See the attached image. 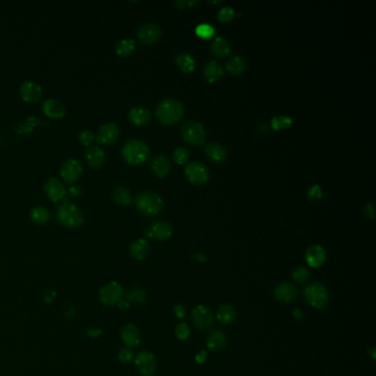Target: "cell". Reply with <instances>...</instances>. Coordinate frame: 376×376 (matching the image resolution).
<instances>
[{"label": "cell", "mask_w": 376, "mask_h": 376, "mask_svg": "<svg viewBox=\"0 0 376 376\" xmlns=\"http://www.w3.org/2000/svg\"><path fill=\"white\" fill-rule=\"evenodd\" d=\"M183 113V105L178 100L174 98L162 101L156 110L158 120L164 125H171L179 122L182 118Z\"/></svg>", "instance_id": "1"}, {"label": "cell", "mask_w": 376, "mask_h": 376, "mask_svg": "<svg viewBox=\"0 0 376 376\" xmlns=\"http://www.w3.org/2000/svg\"><path fill=\"white\" fill-rule=\"evenodd\" d=\"M58 223L68 228H76L83 224V214L76 205L72 204L66 199L58 206L56 211Z\"/></svg>", "instance_id": "2"}, {"label": "cell", "mask_w": 376, "mask_h": 376, "mask_svg": "<svg viewBox=\"0 0 376 376\" xmlns=\"http://www.w3.org/2000/svg\"><path fill=\"white\" fill-rule=\"evenodd\" d=\"M122 154L125 161L130 165H140L149 156V147L143 140L132 139L124 145Z\"/></svg>", "instance_id": "3"}, {"label": "cell", "mask_w": 376, "mask_h": 376, "mask_svg": "<svg viewBox=\"0 0 376 376\" xmlns=\"http://www.w3.org/2000/svg\"><path fill=\"white\" fill-rule=\"evenodd\" d=\"M136 206L145 215H157L164 208V200L158 193L147 191L137 196Z\"/></svg>", "instance_id": "4"}, {"label": "cell", "mask_w": 376, "mask_h": 376, "mask_svg": "<svg viewBox=\"0 0 376 376\" xmlns=\"http://www.w3.org/2000/svg\"><path fill=\"white\" fill-rule=\"evenodd\" d=\"M304 297L309 306L315 309H323L330 300L328 289L320 283H312L304 290Z\"/></svg>", "instance_id": "5"}, {"label": "cell", "mask_w": 376, "mask_h": 376, "mask_svg": "<svg viewBox=\"0 0 376 376\" xmlns=\"http://www.w3.org/2000/svg\"><path fill=\"white\" fill-rule=\"evenodd\" d=\"M181 136L190 145L199 146L202 145L205 142V130L202 126V124L197 122H188L181 128Z\"/></svg>", "instance_id": "6"}, {"label": "cell", "mask_w": 376, "mask_h": 376, "mask_svg": "<svg viewBox=\"0 0 376 376\" xmlns=\"http://www.w3.org/2000/svg\"><path fill=\"white\" fill-rule=\"evenodd\" d=\"M124 297L123 287L116 282H112L104 287H102L100 290V298L103 304L108 307H113L118 304Z\"/></svg>", "instance_id": "7"}, {"label": "cell", "mask_w": 376, "mask_h": 376, "mask_svg": "<svg viewBox=\"0 0 376 376\" xmlns=\"http://www.w3.org/2000/svg\"><path fill=\"white\" fill-rule=\"evenodd\" d=\"M138 372L143 376H153L157 371V362L150 352H140L135 359Z\"/></svg>", "instance_id": "8"}, {"label": "cell", "mask_w": 376, "mask_h": 376, "mask_svg": "<svg viewBox=\"0 0 376 376\" xmlns=\"http://www.w3.org/2000/svg\"><path fill=\"white\" fill-rule=\"evenodd\" d=\"M82 171L83 169L81 162L75 158H70L63 162L60 174L66 183H73L78 179V176L82 173Z\"/></svg>", "instance_id": "9"}, {"label": "cell", "mask_w": 376, "mask_h": 376, "mask_svg": "<svg viewBox=\"0 0 376 376\" xmlns=\"http://www.w3.org/2000/svg\"><path fill=\"white\" fill-rule=\"evenodd\" d=\"M186 175L190 182L202 184L209 180V172L206 167L201 162H191L186 168Z\"/></svg>", "instance_id": "10"}, {"label": "cell", "mask_w": 376, "mask_h": 376, "mask_svg": "<svg viewBox=\"0 0 376 376\" xmlns=\"http://www.w3.org/2000/svg\"><path fill=\"white\" fill-rule=\"evenodd\" d=\"M192 320L196 328L201 330L209 329L213 324L212 311L208 307L199 305L192 310Z\"/></svg>", "instance_id": "11"}, {"label": "cell", "mask_w": 376, "mask_h": 376, "mask_svg": "<svg viewBox=\"0 0 376 376\" xmlns=\"http://www.w3.org/2000/svg\"><path fill=\"white\" fill-rule=\"evenodd\" d=\"M120 136V127L115 123L103 124L97 132V142L102 145H112Z\"/></svg>", "instance_id": "12"}, {"label": "cell", "mask_w": 376, "mask_h": 376, "mask_svg": "<svg viewBox=\"0 0 376 376\" xmlns=\"http://www.w3.org/2000/svg\"><path fill=\"white\" fill-rule=\"evenodd\" d=\"M173 228L172 226L165 221H160V222L152 223L146 231V235L149 239L164 241L169 239L172 235Z\"/></svg>", "instance_id": "13"}, {"label": "cell", "mask_w": 376, "mask_h": 376, "mask_svg": "<svg viewBox=\"0 0 376 376\" xmlns=\"http://www.w3.org/2000/svg\"><path fill=\"white\" fill-rule=\"evenodd\" d=\"M19 91L21 98L27 103L38 102L42 95L41 86L38 83L33 82V81H25V82L20 85Z\"/></svg>", "instance_id": "14"}, {"label": "cell", "mask_w": 376, "mask_h": 376, "mask_svg": "<svg viewBox=\"0 0 376 376\" xmlns=\"http://www.w3.org/2000/svg\"><path fill=\"white\" fill-rule=\"evenodd\" d=\"M274 296L282 304H290L297 298V288L290 283H282L276 286Z\"/></svg>", "instance_id": "15"}, {"label": "cell", "mask_w": 376, "mask_h": 376, "mask_svg": "<svg viewBox=\"0 0 376 376\" xmlns=\"http://www.w3.org/2000/svg\"><path fill=\"white\" fill-rule=\"evenodd\" d=\"M327 260V253L320 245H312L307 249L306 261L308 265L312 268H319Z\"/></svg>", "instance_id": "16"}, {"label": "cell", "mask_w": 376, "mask_h": 376, "mask_svg": "<svg viewBox=\"0 0 376 376\" xmlns=\"http://www.w3.org/2000/svg\"><path fill=\"white\" fill-rule=\"evenodd\" d=\"M138 39L145 44L156 43L161 36V30L158 26L153 24H146L139 28Z\"/></svg>", "instance_id": "17"}, {"label": "cell", "mask_w": 376, "mask_h": 376, "mask_svg": "<svg viewBox=\"0 0 376 376\" xmlns=\"http://www.w3.org/2000/svg\"><path fill=\"white\" fill-rule=\"evenodd\" d=\"M44 191L51 201L57 202L65 196V189L60 180L56 178H50L44 183Z\"/></svg>", "instance_id": "18"}, {"label": "cell", "mask_w": 376, "mask_h": 376, "mask_svg": "<svg viewBox=\"0 0 376 376\" xmlns=\"http://www.w3.org/2000/svg\"><path fill=\"white\" fill-rule=\"evenodd\" d=\"M122 340L128 348H135L142 341V334L136 326L129 323L122 329Z\"/></svg>", "instance_id": "19"}, {"label": "cell", "mask_w": 376, "mask_h": 376, "mask_svg": "<svg viewBox=\"0 0 376 376\" xmlns=\"http://www.w3.org/2000/svg\"><path fill=\"white\" fill-rule=\"evenodd\" d=\"M42 110L48 117L51 118H61L65 115V106L63 103L57 100L49 98L42 103Z\"/></svg>", "instance_id": "20"}, {"label": "cell", "mask_w": 376, "mask_h": 376, "mask_svg": "<svg viewBox=\"0 0 376 376\" xmlns=\"http://www.w3.org/2000/svg\"><path fill=\"white\" fill-rule=\"evenodd\" d=\"M151 168L153 173L158 175L159 178H165V176L170 171L171 168V164L170 160L165 154H158L153 158L152 164H151Z\"/></svg>", "instance_id": "21"}, {"label": "cell", "mask_w": 376, "mask_h": 376, "mask_svg": "<svg viewBox=\"0 0 376 376\" xmlns=\"http://www.w3.org/2000/svg\"><path fill=\"white\" fill-rule=\"evenodd\" d=\"M206 346L212 352H220L226 346V335L223 331L215 330L208 337Z\"/></svg>", "instance_id": "22"}, {"label": "cell", "mask_w": 376, "mask_h": 376, "mask_svg": "<svg viewBox=\"0 0 376 376\" xmlns=\"http://www.w3.org/2000/svg\"><path fill=\"white\" fill-rule=\"evenodd\" d=\"M150 112L145 107H140V106H136L132 107L129 113H128V118L129 121L137 125V126H143V125L148 124L150 121Z\"/></svg>", "instance_id": "23"}, {"label": "cell", "mask_w": 376, "mask_h": 376, "mask_svg": "<svg viewBox=\"0 0 376 376\" xmlns=\"http://www.w3.org/2000/svg\"><path fill=\"white\" fill-rule=\"evenodd\" d=\"M86 160L87 164L94 169H98L104 165L106 159L105 151L98 148V147H92V148L86 151Z\"/></svg>", "instance_id": "24"}, {"label": "cell", "mask_w": 376, "mask_h": 376, "mask_svg": "<svg viewBox=\"0 0 376 376\" xmlns=\"http://www.w3.org/2000/svg\"><path fill=\"white\" fill-rule=\"evenodd\" d=\"M130 255L137 261H143L149 253V244L148 242L144 239H139L135 241L130 245Z\"/></svg>", "instance_id": "25"}, {"label": "cell", "mask_w": 376, "mask_h": 376, "mask_svg": "<svg viewBox=\"0 0 376 376\" xmlns=\"http://www.w3.org/2000/svg\"><path fill=\"white\" fill-rule=\"evenodd\" d=\"M223 73L224 71H223L222 65L217 63L216 61H211L209 63H206L204 66L203 74L208 82H215V81L222 77Z\"/></svg>", "instance_id": "26"}, {"label": "cell", "mask_w": 376, "mask_h": 376, "mask_svg": "<svg viewBox=\"0 0 376 376\" xmlns=\"http://www.w3.org/2000/svg\"><path fill=\"white\" fill-rule=\"evenodd\" d=\"M205 153L208 154L211 160L215 161V162L224 161L227 156L226 149L222 145H220L217 143H211L209 145H206Z\"/></svg>", "instance_id": "27"}, {"label": "cell", "mask_w": 376, "mask_h": 376, "mask_svg": "<svg viewBox=\"0 0 376 376\" xmlns=\"http://www.w3.org/2000/svg\"><path fill=\"white\" fill-rule=\"evenodd\" d=\"M216 316L221 323L230 324L236 318V309L230 304H223L220 306Z\"/></svg>", "instance_id": "28"}, {"label": "cell", "mask_w": 376, "mask_h": 376, "mask_svg": "<svg viewBox=\"0 0 376 376\" xmlns=\"http://www.w3.org/2000/svg\"><path fill=\"white\" fill-rule=\"evenodd\" d=\"M211 51L215 55L223 57L231 52V44L226 39L222 38V36H219V38L213 41L211 46Z\"/></svg>", "instance_id": "29"}, {"label": "cell", "mask_w": 376, "mask_h": 376, "mask_svg": "<svg viewBox=\"0 0 376 376\" xmlns=\"http://www.w3.org/2000/svg\"><path fill=\"white\" fill-rule=\"evenodd\" d=\"M30 217L33 223L38 225H43L48 223V221L50 219V213L48 209L44 208V206H35V208H33L30 212Z\"/></svg>", "instance_id": "30"}, {"label": "cell", "mask_w": 376, "mask_h": 376, "mask_svg": "<svg viewBox=\"0 0 376 376\" xmlns=\"http://www.w3.org/2000/svg\"><path fill=\"white\" fill-rule=\"evenodd\" d=\"M245 69H246V62L244 58L241 56H233L228 60L226 64V70L235 75L241 74V73L245 71Z\"/></svg>", "instance_id": "31"}, {"label": "cell", "mask_w": 376, "mask_h": 376, "mask_svg": "<svg viewBox=\"0 0 376 376\" xmlns=\"http://www.w3.org/2000/svg\"><path fill=\"white\" fill-rule=\"evenodd\" d=\"M136 43L132 39H123L116 44V53L121 56H128L135 51Z\"/></svg>", "instance_id": "32"}, {"label": "cell", "mask_w": 376, "mask_h": 376, "mask_svg": "<svg viewBox=\"0 0 376 376\" xmlns=\"http://www.w3.org/2000/svg\"><path fill=\"white\" fill-rule=\"evenodd\" d=\"M175 61H176V63H178V65L180 66V69L183 72L189 73V72H192L194 70L195 63H194L193 57L191 56L190 54H188V53H179L178 55H176Z\"/></svg>", "instance_id": "33"}, {"label": "cell", "mask_w": 376, "mask_h": 376, "mask_svg": "<svg viewBox=\"0 0 376 376\" xmlns=\"http://www.w3.org/2000/svg\"><path fill=\"white\" fill-rule=\"evenodd\" d=\"M113 197L121 205H129L131 203V194L129 190L124 187L116 188L113 192Z\"/></svg>", "instance_id": "34"}, {"label": "cell", "mask_w": 376, "mask_h": 376, "mask_svg": "<svg viewBox=\"0 0 376 376\" xmlns=\"http://www.w3.org/2000/svg\"><path fill=\"white\" fill-rule=\"evenodd\" d=\"M127 300L130 302H135V304H139V305H143L145 304L146 301V293L144 291V289L142 288H138V287H136V288L131 289L126 296Z\"/></svg>", "instance_id": "35"}, {"label": "cell", "mask_w": 376, "mask_h": 376, "mask_svg": "<svg viewBox=\"0 0 376 376\" xmlns=\"http://www.w3.org/2000/svg\"><path fill=\"white\" fill-rule=\"evenodd\" d=\"M292 120L289 116H276L271 120V127L275 130H280L291 126Z\"/></svg>", "instance_id": "36"}, {"label": "cell", "mask_w": 376, "mask_h": 376, "mask_svg": "<svg viewBox=\"0 0 376 376\" xmlns=\"http://www.w3.org/2000/svg\"><path fill=\"white\" fill-rule=\"evenodd\" d=\"M310 277V272L304 266H298L292 271V278L299 284H304Z\"/></svg>", "instance_id": "37"}, {"label": "cell", "mask_w": 376, "mask_h": 376, "mask_svg": "<svg viewBox=\"0 0 376 376\" xmlns=\"http://www.w3.org/2000/svg\"><path fill=\"white\" fill-rule=\"evenodd\" d=\"M195 33L202 39H209V38H211L213 34L215 33V30H214V28H213L211 25L201 24V25H199L196 27Z\"/></svg>", "instance_id": "38"}, {"label": "cell", "mask_w": 376, "mask_h": 376, "mask_svg": "<svg viewBox=\"0 0 376 376\" xmlns=\"http://www.w3.org/2000/svg\"><path fill=\"white\" fill-rule=\"evenodd\" d=\"M234 17H235V11H234V9L232 8V7H230V6L223 7V8L219 11V14H217L219 20L222 21V22L231 21Z\"/></svg>", "instance_id": "39"}, {"label": "cell", "mask_w": 376, "mask_h": 376, "mask_svg": "<svg viewBox=\"0 0 376 376\" xmlns=\"http://www.w3.org/2000/svg\"><path fill=\"white\" fill-rule=\"evenodd\" d=\"M189 151L186 148H183V147H179V148H176L173 151V159L180 165L184 164L189 159Z\"/></svg>", "instance_id": "40"}, {"label": "cell", "mask_w": 376, "mask_h": 376, "mask_svg": "<svg viewBox=\"0 0 376 376\" xmlns=\"http://www.w3.org/2000/svg\"><path fill=\"white\" fill-rule=\"evenodd\" d=\"M78 140L80 143L84 145V146H90L94 140H95V135L94 132L91 130H83L81 131L78 134Z\"/></svg>", "instance_id": "41"}, {"label": "cell", "mask_w": 376, "mask_h": 376, "mask_svg": "<svg viewBox=\"0 0 376 376\" xmlns=\"http://www.w3.org/2000/svg\"><path fill=\"white\" fill-rule=\"evenodd\" d=\"M175 335L180 340H187L190 335V328L186 323H179L175 328Z\"/></svg>", "instance_id": "42"}, {"label": "cell", "mask_w": 376, "mask_h": 376, "mask_svg": "<svg viewBox=\"0 0 376 376\" xmlns=\"http://www.w3.org/2000/svg\"><path fill=\"white\" fill-rule=\"evenodd\" d=\"M132 358H134V353H132V351L129 348H124L118 353V359L123 363L129 362Z\"/></svg>", "instance_id": "43"}, {"label": "cell", "mask_w": 376, "mask_h": 376, "mask_svg": "<svg viewBox=\"0 0 376 376\" xmlns=\"http://www.w3.org/2000/svg\"><path fill=\"white\" fill-rule=\"evenodd\" d=\"M308 196L312 199V200H316V199H321L322 197V190L320 188V186L318 184H314L310 188L308 192Z\"/></svg>", "instance_id": "44"}, {"label": "cell", "mask_w": 376, "mask_h": 376, "mask_svg": "<svg viewBox=\"0 0 376 376\" xmlns=\"http://www.w3.org/2000/svg\"><path fill=\"white\" fill-rule=\"evenodd\" d=\"M195 4H197L196 0H178V2L175 3V5L178 6L180 9H184L187 8V7H192Z\"/></svg>", "instance_id": "45"}, {"label": "cell", "mask_w": 376, "mask_h": 376, "mask_svg": "<svg viewBox=\"0 0 376 376\" xmlns=\"http://www.w3.org/2000/svg\"><path fill=\"white\" fill-rule=\"evenodd\" d=\"M174 313L176 315V318H184L186 316V308H184L182 305H176L174 307Z\"/></svg>", "instance_id": "46"}, {"label": "cell", "mask_w": 376, "mask_h": 376, "mask_svg": "<svg viewBox=\"0 0 376 376\" xmlns=\"http://www.w3.org/2000/svg\"><path fill=\"white\" fill-rule=\"evenodd\" d=\"M117 305H118L120 309H122V310H124V311L128 310V309L130 308V302L127 299H124V298Z\"/></svg>", "instance_id": "47"}, {"label": "cell", "mask_w": 376, "mask_h": 376, "mask_svg": "<svg viewBox=\"0 0 376 376\" xmlns=\"http://www.w3.org/2000/svg\"><path fill=\"white\" fill-rule=\"evenodd\" d=\"M365 214L370 217V219H374V206L372 204H366L365 209H364Z\"/></svg>", "instance_id": "48"}, {"label": "cell", "mask_w": 376, "mask_h": 376, "mask_svg": "<svg viewBox=\"0 0 376 376\" xmlns=\"http://www.w3.org/2000/svg\"><path fill=\"white\" fill-rule=\"evenodd\" d=\"M69 192H70V195L71 196L77 197L78 195H81V189L77 186H72L69 189Z\"/></svg>", "instance_id": "49"}, {"label": "cell", "mask_w": 376, "mask_h": 376, "mask_svg": "<svg viewBox=\"0 0 376 376\" xmlns=\"http://www.w3.org/2000/svg\"><path fill=\"white\" fill-rule=\"evenodd\" d=\"M205 360H206V352L205 351H201L200 353H197L196 357H195V361H196V363H199V364L204 363Z\"/></svg>", "instance_id": "50"}, {"label": "cell", "mask_w": 376, "mask_h": 376, "mask_svg": "<svg viewBox=\"0 0 376 376\" xmlns=\"http://www.w3.org/2000/svg\"><path fill=\"white\" fill-rule=\"evenodd\" d=\"M293 316L297 320H299V319L304 318V314H302V312L299 310V309H294V310H293Z\"/></svg>", "instance_id": "51"}, {"label": "cell", "mask_w": 376, "mask_h": 376, "mask_svg": "<svg viewBox=\"0 0 376 376\" xmlns=\"http://www.w3.org/2000/svg\"><path fill=\"white\" fill-rule=\"evenodd\" d=\"M100 333H101V330H97V329H95V330H88V335H91V337L98 335Z\"/></svg>", "instance_id": "52"}]
</instances>
